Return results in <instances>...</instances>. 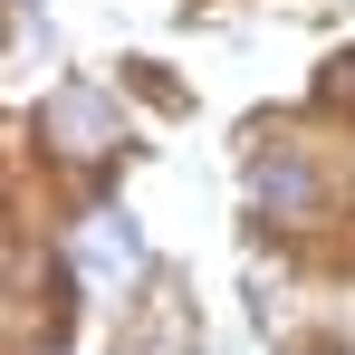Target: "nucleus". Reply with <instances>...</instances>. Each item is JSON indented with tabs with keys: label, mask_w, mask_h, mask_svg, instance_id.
<instances>
[{
	"label": "nucleus",
	"mask_w": 355,
	"mask_h": 355,
	"mask_svg": "<svg viewBox=\"0 0 355 355\" xmlns=\"http://www.w3.org/2000/svg\"><path fill=\"white\" fill-rule=\"evenodd\" d=\"M49 144H58L67 164H96V154L116 144V106H106L96 87H58V96H49Z\"/></svg>",
	"instance_id": "obj_1"
},
{
	"label": "nucleus",
	"mask_w": 355,
	"mask_h": 355,
	"mask_svg": "<svg viewBox=\"0 0 355 355\" xmlns=\"http://www.w3.org/2000/svg\"><path fill=\"white\" fill-rule=\"evenodd\" d=\"M77 269H87V279H135V269H144L135 221H125V211H87V231H77Z\"/></svg>",
	"instance_id": "obj_2"
},
{
	"label": "nucleus",
	"mask_w": 355,
	"mask_h": 355,
	"mask_svg": "<svg viewBox=\"0 0 355 355\" xmlns=\"http://www.w3.org/2000/svg\"><path fill=\"white\" fill-rule=\"evenodd\" d=\"M250 202H259V211H279V221H297V211L317 202V173H307V154H259V173H250Z\"/></svg>",
	"instance_id": "obj_3"
},
{
	"label": "nucleus",
	"mask_w": 355,
	"mask_h": 355,
	"mask_svg": "<svg viewBox=\"0 0 355 355\" xmlns=\"http://www.w3.org/2000/svg\"><path fill=\"white\" fill-rule=\"evenodd\" d=\"M182 336H192V327H182V307H164V317H154V327H144V336H135V355H173Z\"/></svg>",
	"instance_id": "obj_4"
},
{
	"label": "nucleus",
	"mask_w": 355,
	"mask_h": 355,
	"mask_svg": "<svg viewBox=\"0 0 355 355\" xmlns=\"http://www.w3.org/2000/svg\"><path fill=\"white\" fill-rule=\"evenodd\" d=\"M336 96H346V106H355V58H346V77H336Z\"/></svg>",
	"instance_id": "obj_5"
}]
</instances>
